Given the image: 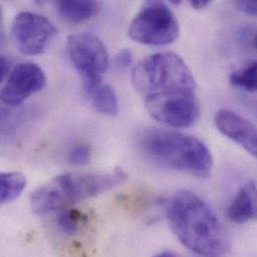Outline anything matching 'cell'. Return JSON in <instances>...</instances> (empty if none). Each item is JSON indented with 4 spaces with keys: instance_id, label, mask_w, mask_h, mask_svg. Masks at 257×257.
Masks as SVG:
<instances>
[{
    "instance_id": "2",
    "label": "cell",
    "mask_w": 257,
    "mask_h": 257,
    "mask_svg": "<svg viewBox=\"0 0 257 257\" xmlns=\"http://www.w3.org/2000/svg\"><path fill=\"white\" fill-rule=\"evenodd\" d=\"M165 215L179 242L202 257L224 255L231 246L228 230L214 210L196 193L179 190L168 200Z\"/></svg>"
},
{
    "instance_id": "14",
    "label": "cell",
    "mask_w": 257,
    "mask_h": 257,
    "mask_svg": "<svg viewBox=\"0 0 257 257\" xmlns=\"http://www.w3.org/2000/svg\"><path fill=\"white\" fill-rule=\"evenodd\" d=\"M229 82L236 88L247 92H257V60L233 71Z\"/></svg>"
},
{
    "instance_id": "10",
    "label": "cell",
    "mask_w": 257,
    "mask_h": 257,
    "mask_svg": "<svg viewBox=\"0 0 257 257\" xmlns=\"http://www.w3.org/2000/svg\"><path fill=\"white\" fill-rule=\"evenodd\" d=\"M228 219L235 224L257 220V184L253 180L244 183L227 208Z\"/></svg>"
},
{
    "instance_id": "20",
    "label": "cell",
    "mask_w": 257,
    "mask_h": 257,
    "mask_svg": "<svg viewBox=\"0 0 257 257\" xmlns=\"http://www.w3.org/2000/svg\"><path fill=\"white\" fill-rule=\"evenodd\" d=\"M210 3L211 2L209 0H192V1H189V4L191 5V7L194 8L195 10H203L207 6H209Z\"/></svg>"
},
{
    "instance_id": "4",
    "label": "cell",
    "mask_w": 257,
    "mask_h": 257,
    "mask_svg": "<svg viewBox=\"0 0 257 257\" xmlns=\"http://www.w3.org/2000/svg\"><path fill=\"white\" fill-rule=\"evenodd\" d=\"M122 169L107 173H66L52 178L31 195L30 206L37 215L64 209L81 200L102 194L126 179Z\"/></svg>"
},
{
    "instance_id": "15",
    "label": "cell",
    "mask_w": 257,
    "mask_h": 257,
    "mask_svg": "<svg viewBox=\"0 0 257 257\" xmlns=\"http://www.w3.org/2000/svg\"><path fill=\"white\" fill-rule=\"evenodd\" d=\"M83 220L81 212L76 209H61L57 217V225L65 234H74Z\"/></svg>"
},
{
    "instance_id": "11",
    "label": "cell",
    "mask_w": 257,
    "mask_h": 257,
    "mask_svg": "<svg viewBox=\"0 0 257 257\" xmlns=\"http://www.w3.org/2000/svg\"><path fill=\"white\" fill-rule=\"evenodd\" d=\"M58 13L71 23H81L94 16L99 8L95 1H57Z\"/></svg>"
},
{
    "instance_id": "6",
    "label": "cell",
    "mask_w": 257,
    "mask_h": 257,
    "mask_svg": "<svg viewBox=\"0 0 257 257\" xmlns=\"http://www.w3.org/2000/svg\"><path fill=\"white\" fill-rule=\"evenodd\" d=\"M67 54L82 80L86 93L99 85L109 66V55L103 41L95 34H74L67 39Z\"/></svg>"
},
{
    "instance_id": "9",
    "label": "cell",
    "mask_w": 257,
    "mask_h": 257,
    "mask_svg": "<svg viewBox=\"0 0 257 257\" xmlns=\"http://www.w3.org/2000/svg\"><path fill=\"white\" fill-rule=\"evenodd\" d=\"M214 122L220 133L257 158V127L251 121L235 111L222 108L215 113Z\"/></svg>"
},
{
    "instance_id": "7",
    "label": "cell",
    "mask_w": 257,
    "mask_h": 257,
    "mask_svg": "<svg viewBox=\"0 0 257 257\" xmlns=\"http://www.w3.org/2000/svg\"><path fill=\"white\" fill-rule=\"evenodd\" d=\"M58 30L55 25L37 13L22 11L13 19L11 36L16 48L25 55L43 53L50 45Z\"/></svg>"
},
{
    "instance_id": "18",
    "label": "cell",
    "mask_w": 257,
    "mask_h": 257,
    "mask_svg": "<svg viewBox=\"0 0 257 257\" xmlns=\"http://www.w3.org/2000/svg\"><path fill=\"white\" fill-rule=\"evenodd\" d=\"M236 6L241 12H243L245 14L257 16V1H255V0H252V1H248V0L237 1Z\"/></svg>"
},
{
    "instance_id": "22",
    "label": "cell",
    "mask_w": 257,
    "mask_h": 257,
    "mask_svg": "<svg viewBox=\"0 0 257 257\" xmlns=\"http://www.w3.org/2000/svg\"><path fill=\"white\" fill-rule=\"evenodd\" d=\"M251 46L257 52V30L251 37Z\"/></svg>"
},
{
    "instance_id": "1",
    "label": "cell",
    "mask_w": 257,
    "mask_h": 257,
    "mask_svg": "<svg viewBox=\"0 0 257 257\" xmlns=\"http://www.w3.org/2000/svg\"><path fill=\"white\" fill-rule=\"evenodd\" d=\"M131 80L149 114L160 123L185 128L198 120L197 85L179 55L158 52L144 57L133 67Z\"/></svg>"
},
{
    "instance_id": "12",
    "label": "cell",
    "mask_w": 257,
    "mask_h": 257,
    "mask_svg": "<svg viewBox=\"0 0 257 257\" xmlns=\"http://www.w3.org/2000/svg\"><path fill=\"white\" fill-rule=\"evenodd\" d=\"M87 94L91 99L93 107L101 114L108 116H115L118 114V99L114 89L111 86L100 83Z\"/></svg>"
},
{
    "instance_id": "19",
    "label": "cell",
    "mask_w": 257,
    "mask_h": 257,
    "mask_svg": "<svg viewBox=\"0 0 257 257\" xmlns=\"http://www.w3.org/2000/svg\"><path fill=\"white\" fill-rule=\"evenodd\" d=\"M11 68H10V61L5 57V56H1L0 59V74H1V81H3L6 77H8V75L11 72Z\"/></svg>"
},
{
    "instance_id": "8",
    "label": "cell",
    "mask_w": 257,
    "mask_h": 257,
    "mask_svg": "<svg viewBox=\"0 0 257 257\" xmlns=\"http://www.w3.org/2000/svg\"><path fill=\"white\" fill-rule=\"evenodd\" d=\"M46 84L43 70L32 62L17 64L7 77L1 90V100L5 105L17 106Z\"/></svg>"
},
{
    "instance_id": "13",
    "label": "cell",
    "mask_w": 257,
    "mask_h": 257,
    "mask_svg": "<svg viewBox=\"0 0 257 257\" xmlns=\"http://www.w3.org/2000/svg\"><path fill=\"white\" fill-rule=\"evenodd\" d=\"M27 181L20 172H2L0 175L1 203L6 204L16 200L24 191Z\"/></svg>"
},
{
    "instance_id": "3",
    "label": "cell",
    "mask_w": 257,
    "mask_h": 257,
    "mask_svg": "<svg viewBox=\"0 0 257 257\" xmlns=\"http://www.w3.org/2000/svg\"><path fill=\"white\" fill-rule=\"evenodd\" d=\"M140 151L155 163L208 178L213 169V157L206 144L197 137L165 129L149 128L138 136Z\"/></svg>"
},
{
    "instance_id": "17",
    "label": "cell",
    "mask_w": 257,
    "mask_h": 257,
    "mask_svg": "<svg viewBox=\"0 0 257 257\" xmlns=\"http://www.w3.org/2000/svg\"><path fill=\"white\" fill-rule=\"evenodd\" d=\"M133 63V54L129 49L120 50L115 56V65L121 69L126 70Z\"/></svg>"
},
{
    "instance_id": "5",
    "label": "cell",
    "mask_w": 257,
    "mask_h": 257,
    "mask_svg": "<svg viewBox=\"0 0 257 257\" xmlns=\"http://www.w3.org/2000/svg\"><path fill=\"white\" fill-rule=\"evenodd\" d=\"M130 38L145 45L163 46L179 35V23L169 6L162 1H147L132 19Z\"/></svg>"
},
{
    "instance_id": "16",
    "label": "cell",
    "mask_w": 257,
    "mask_h": 257,
    "mask_svg": "<svg viewBox=\"0 0 257 257\" xmlns=\"http://www.w3.org/2000/svg\"><path fill=\"white\" fill-rule=\"evenodd\" d=\"M90 158V148L86 144H77L71 148L68 160L71 164L80 166L88 162Z\"/></svg>"
},
{
    "instance_id": "21",
    "label": "cell",
    "mask_w": 257,
    "mask_h": 257,
    "mask_svg": "<svg viewBox=\"0 0 257 257\" xmlns=\"http://www.w3.org/2000/svg\"><path fill=\"white\" fill-rule=\"evenodd\" d=\"M152 257H177L173 252H171V251H163V252H160V253H158V254H156V255H154V256Z\"/></svg>"
}]
</instances>
